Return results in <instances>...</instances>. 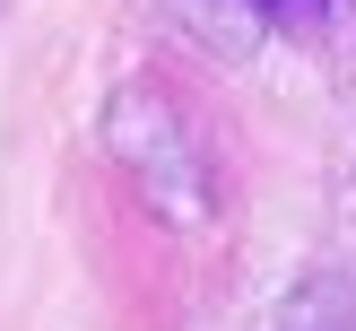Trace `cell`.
<instances>
[{
    "label": "cell",
    "mask_w": 356,
    "mask_h": 331,
    "mask_svg": "<svg viewBox=\"0 0 356 331\" xmlns=\"http://www.w3.org/2000/svg\"><path fill=\"white\" fill-rule=\"evenodd\" d=\"M252 9L270 17V26H287V35H313V26H322V9H330V0H252Z\"/></svg>",
    "instance_id": "3"
},
{
    "label": "cell",
    "mask_w": 356,
    "mask_h": 331,
    "mask_svg": "<svg viewBox=\"0 0 356 331\" xmlns=\"http://www.w3.org/2000/svg\"><path fill=\"white\" fill-rule=\"evenodd\" d=\"M270 331H356V279H305V288H287L278 296V314H270Z\"/></svg>",
    "instance_id": "2"
},
{
    "label": "cell",
    "mask_w": 356,
    "mask_h": 331,
    "mask_svg": "<svg viewBox=\"0 0 356 331\" xmlns=\"http://www.w3.org/2000/svg\"><path fill=\"white\" fill-rule=\"evenodd\" d=\"M104 148L122 157V174L139 183V201L165 226H209V209H218V192H209V139H200V122L174 105L165 79H131L113 96Z\"/></svg>",
    "instance_id": "1"
}]
</instances>
